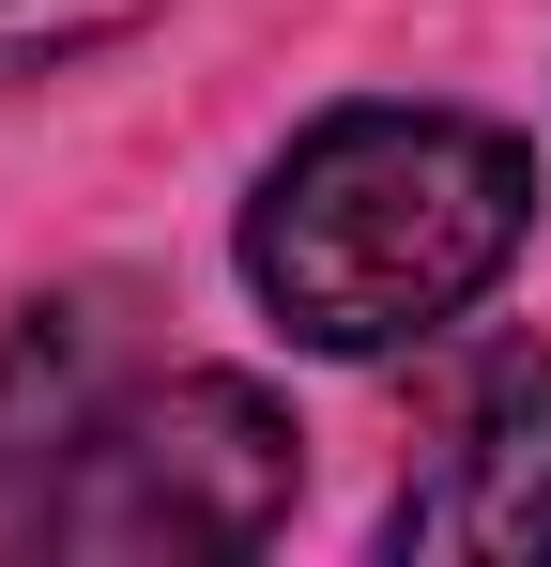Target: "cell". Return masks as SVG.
<instances>
[{
  "mask_svg": "<svg viewBox=\"0 0 551 567\" xmlns=\"http://www.w3.org/2000/svg\"><path fill=\"white\" fill-rule=\"evenodd\" d=\"M383 553H459V567L551 553V338H490L445 369L414 475L383 506Z\"/></svg>",
  "mask_w": 551,
  "mask_h": 567,
  "instance_id": "3",
  "label": "cell"
},
{
  "mask_svg": "<svg viewBox=\"0 0 551 567\" xmlns=\"http://www.w3.org/2000/svg\"><path fill=\"white\" fill-rule=\"evenodd\" d=\"M291 491H306L291 399L246 369H169V383H107L0 537L15 553H261Z\"/></svg>",
  "mask_w": 551,
  "mask_h": 567,
  "instance_id": "2",
  "label": "cell"
},
{
  "mask_svg": "<svg viewBox=\"0 0 551 567\" xmlns=\"http://www.w3.org/2000/svg\"><path fill=\"white\" fill-rule=\"evenodd\" d=\"M154 0H0V78H62L92 47H123Z\"/></svg>",
  "mask_w": 551,
  "mask_h": 567,
  "instance_id": "4",
  "label": "cell"
},
{
  "mask_svg": "<svg viewBox=\"0 0 551 567\" xmlns=\"http://www.w3.org/2000/svg\"><path fill=\"white\" fill-rule=\"evenodd\" d=\"M537 230V154L475 107H322L246 199V291L306 353H414Z\"/></svg>",
  "mask_w": 551,
  "mask_h": 567,
  "instance_id": "1",
  "label": "cell"
}]
</instances>
